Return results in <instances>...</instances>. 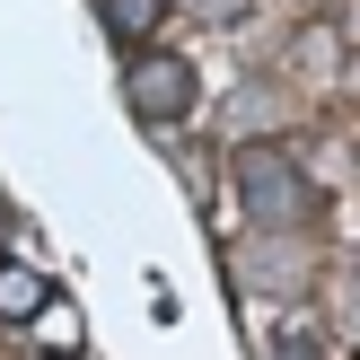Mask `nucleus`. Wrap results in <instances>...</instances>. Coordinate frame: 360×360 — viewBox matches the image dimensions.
<instances>
[{
	"label": "nucleus",
	"mask_w": 360,
	"mask_h": 360,
	"mask_svg": "<svg viewBox=\"0 0 360 360\" xmlns=\"http://www.w3.org/2000/svg\"><path fill=\"white\" fill-rule=\"evenodd\" d=\"M246 281H255V290H299L308 264H290V246H255V255H246Z\"/></svg>",
	"instance_id": "5"
},
{
	"label": "nucleus",
	"mask_w": 360,
	"mask_h": 360,
	"mask_svg": "<svg viewBox=\"0 0 360 360\" xmlns=\"http://www.w3.org/2000/svg\"><path fill=\"white\" fill-rule=\"evenodd\" d=\"M229 185H238V211L264 229V238H290V229H308V211H316L308 167H299L290 150H273V141H238V150H229Z\"/></svg>",
	"instance_id": "1"
},
{
	"label": "nucleus",
	"mask_w": 360,
	"mask_h": 360,
	"mask_svg": "<svg viewBox=\"0 0 360 360\" xmlns=\"http://www.w3.org/2000/svg\"><path fill=\"white\" fill-rule=\"evenodd\" d=\"M185 9H202V18H238L246 0H185Z\"/></svg>",
	"instance_id": "6"
},
{
	"label": "nucleus",
	"mask_w": 360,
	"mask_h": 360,
	"mask_svg": "<svg viewBox=\"0 0 360 360\" xmlns=\"http://www.w3.org/2000/svg\"><path fill=\"white\" fill-rule=\"evenodd\" d=\"M97 18H105L115 44H150V35L167 27V0H97Z\"/></svg>",
	"instance_id": "3"
},
{
	"label": "nucleus",
	"mask_w": 360,
	"mask_h": 360,
	"mask_svg": "<svg viewBox=\"0 0 360 360\" xmlns=\"http://www.w3.org/2000/svg\"><path fill=\"white\" fill-rule=\"evenodd\" d=\"M273 360H316V343H281V352H273Z\"/></svg>",
	"instance_id": "7"
},
{
	"label": "nucleus",
	"mask_w": 360,
	"mask_h": 360,
	"mask_svg": "<svg viewBox=\"0 0 360 360\" xmlns=\"http://www.w3.org/2000/svg\"><path fill=\"white\" fill-rule=\"evenodd\" d=\"M193 97H202V88H193V62H185V53H132V62H123V105H132L141 123H158V132L185 123Z\"/></svg>",
	"instance_id": "2"
},
{
	"label": "nucleus",
	"mask_w": 360,
	"mask_h": 360,
	"mask_svg": "<svg viewBox=\"0 0 360 360\" xmlns=\"http://www.w3.org/2000/svg\"><path fill=\"white\" fill-rule=\"evenodd\" d=\"M44 299H53V281H44V273H27V264H0V316H9V326L44 316Z\"/></svg>",
	"instance_id": "4"
}]
</instances>
